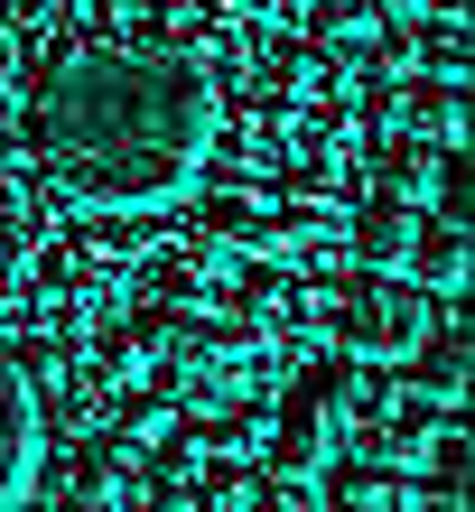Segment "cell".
<instances>
[{
    "mask_svg": "<svg viewBox=\"0 0 475 512\" xmlns=\"http://www.w3.org/2000/svg\"><path fill=\"white\" fill-rule=\"evenodd\" d=\"M38 168L94 215L177 196L215 149V94L177 47L150 38H84L28 94Z\"/></svg>",
    "mask_w": 475,
    "mask_h": 512,
    "instance_id": "1",
    "label": "cell"
},
{
    "mask_svg": "<svg viewBox=\"0 0 475 512\" xmlns=\"http://www.w3.org/2000/svg\"><path fill=\"white\" fill-rule=\"evenodd\" d=\"M429 336V289H410L401 270L392 280H354L345 298H336V345L354 354V364H410V345Z\"/></svg>",
    "mask_w": 475,
    "mask_h": 512,
    "instance_id": "2",
    "label": "cell"
},
{
    "mask_svg": "<svg viewBox=\"0 0 475 512\" xmlns=\"http://www.w3.org/2000/svg\"><path fill=\"white\" fill-rule=\"evenodd\" d=\"M38 457H47L38 391H28L19 354L0 345V512H19V503H28V485H38Z\"/></svg>",
    "mask_w": 475,
    "mask_h": 512,
    "instance_id": "3",
    "label": "cell"
},
{
    "mask_svg": "<svg viewBox=\"0 0 475 512\" xmlns=\"http://www.w3.org/2000/svg\"><path fill=\"white\" fill-rule=\"evenodd\" d=\"M466 270H475V243H466V205H448V215L410 224V252H401V280L429 289V298H466Z\"/></svg>",
    "mask_w": 475,
    "mask_h": 512,
    "instance_id": "4",
    "label": "cell"
},
{
    "mask_svg": "<svg viewBox=\"0 0 475 512\" xmlns=\"http://www.w3.org/2000/svg\"><path fill=\"white\" fill-rule=\"evenodd\" d=\"M336 401H317V391H299V401L280 410V429H271V466L289 475V485H308V475H326V457H336Z\"/></svg>",
    "mask_w": 475,
    "mask_h": 512,
    "instance_id": "5",
    "label": "cell"
},
{
    "mask_svg": "<svg viewBox=\"0 0 475 512\" xmlns=\"http://www.w3.org/2000/svg\"><path fill=\"white\" fill-rule=\"evenodd\" d=\"M401 122H410V140L466 149V84H457V75H420V84L401 94Z\"/></svg>",
    "mask_w": 475,
    "mask_h": 512,
    "instance_id": "6",
    "label": "cell"
},
{
    "mask_svg": "<svg viewBox=\"0 0 475 512\" xmlns=\"http://www.w3.org/2000/svg\"><path fill=\"white\" fill-rule=\"evenodd\" d=\"M448 168H457V149H438V140H392L382 149V196L392 205H420L448 187Z\"/></svg>",
    "mask_w": 475,
    "mask_h": 512,
    "instance_id": "7",
    "label": "cell"
},
{
    "mask_svg": "<svg viewBox=\"0 0 475 512\" xmlns=\"http://www.w3.org/2000/svg\"><path fill=\"white\" fill-rule=\"evenodd\" d=\"M410 224H420V215L382 196V205H364V215H354V252H364L373 270H401V252H410Z\"/></svg>",
    "mask_w": 475,
    "mask_h": 512,
    "instance_id": "8",
    "label": "cell"
},
{
    "mask_svg": "<svg viewBox=\"0 0 475 512\" xmlns=\"http://www.w3.org/2000/svg\"><path fill=\"white\" fill-rule=\"evenodd\" d=\"M410 47H420L429 75H457L466 84V19H420V28H410Z\"/></svg>",
    "mask_w": 475,
    "mask_h": 512,
    "instance_id": "9",
    "label": "cell"
},
{
    "mask_svg": "<svg viewBox=\"0 0 475 512\" xmlns=\"http://www.w3.org/2000/svg\"><path fill=\"white\" fill-rule=\"evenodd\" d=\"M326 503H336V512H382L392 485H382L373 466H336V475H326Z\"/></svg>",
    "mask_w": 475,
    "mask_h": 512,
    "instance_id": "10",
    "label": "cell"
},
{
    "mask_svg": "<svg viewBox=\"0 0 475 512\" xmlns=\"http://www.w3.org/2000/svg\"><path fill=\"white\" fill-rule=\"evenodd\" d=\"M233 512H299V485H289V475H261V485L233 494Z\"/></svg>",
    "mask_w": 475,
    "mask_h": 512,
    "instance_id": "11",
    "label": "cell"
},
{
    "mask_svg": "<svg viewBox=\"0 0 475 512\" xmlns=\"http://www.w3.org/2000/svg\"><path fill=\"white\" fill-rule=\"evenodd\" d=\"M429 512H448V503H429Z\"/></svg>",
    "mask_w": 475,
    "mask_h": 512,
    "instance_id": "12",
    "label": "cell"
}]
</instances>
